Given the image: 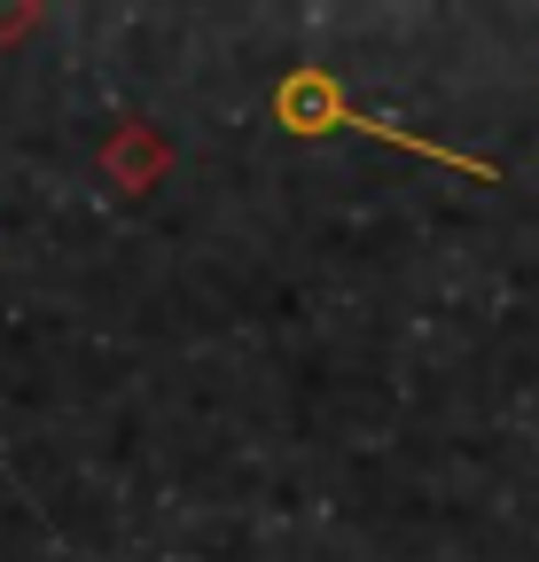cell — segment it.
Instances as JSON below:
<instances>
[{"mask_svg": "<svg viewBox=\"0 0 539 562\" xmlns=\"http://www.w3.org/2000/svg\"><path fill=\"white\" fill-rule=\"evenodd\" d=\"M274 117H282L290 133H336V125H352V133H375V140H391V149H407V157H430V165H453V172H478V180H493V165H485V157H461V149H446V140L398 133L391 117L352 110V102H345V87H336L328 70H297V79H282Z\"/></svg>", "mask_w": 539, "mask_h": 562, "instance_id": "cell-1", "label": "cell"}]
</instances>
